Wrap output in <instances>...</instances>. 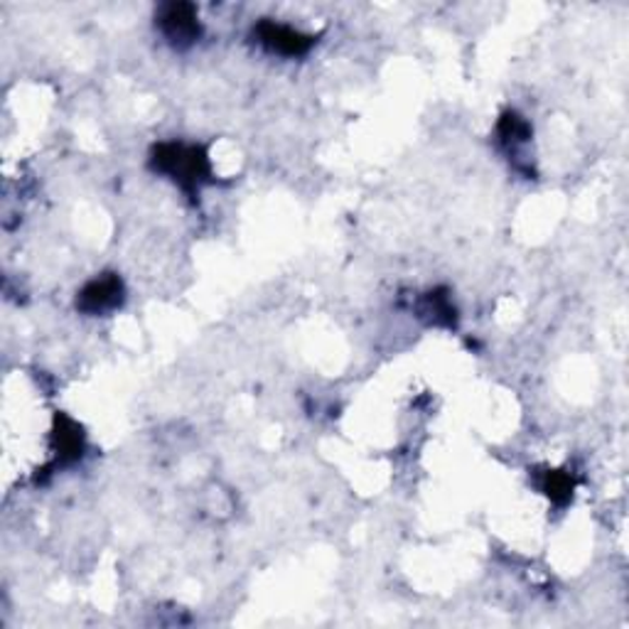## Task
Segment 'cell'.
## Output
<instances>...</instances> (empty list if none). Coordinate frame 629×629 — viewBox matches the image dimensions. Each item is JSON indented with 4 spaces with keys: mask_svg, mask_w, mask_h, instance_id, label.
<instances>
[{
    "mask_svg": "<svg viewBox=\"0 0 629 629\" xmlns=\"http://www.w3.org/2000/svg\"><path fill=\"white\" fill-rule=\"evenodd\" d=\"M496 138H500V143L506 153L516 155L521 146L529 143L531 126L527 124V118L514 114V111H506V114L500 118V124H496Z\"/></svg>",
    "mask_w": 629,
    "mask_h": 629,
    "instance_id": "6",
    "label": "cell"
},
{
    "mask_svg": "<svg viewBox=\"0 0 629 629\" xmlns=\"http://www.w3.org/2000/svg\"><path fill=\"white\" fill-rule=\"evenodd\" d=\"M124 295H126L124 280H121L116 274H103L99 278L89 280V284L81 288V293L77 298V307L87 315H103L124 303Z\"/></svg>",
    "mask_w": 629,
    "mask_h": 629,
    "instance_id": "4",
    "label": "cell"
},
{
    "mask_svg": "<svg viewBox=\"0 0 629 629\" xmlns=\"http://www.w3.org/2000/svg\"><path fill=\"white\" fill-rule=\"evenodd\" d=\"M253 37L268 52L280 54V58H303V54L310 52V47L315 45V35H305L276 21H261L253 27Z\"/></svg>",
    "mask_w": 629,
    "mask_h": 629,
    "instance_id": "3",
    "label": "cell"
},
{
    "mask_svg": "<svg viewBox=\"0 0 629 629\" xmlns=\"http://www.w3.org/2000/svg\"><path fill=\"white\" fill-rule=\"evenodd\" d=\"M150 167L171 177L190 197L200 194L204 185L212 183V163L202 146L161 143L150 153Z\"/></svg>",
    "mask_w": 629,
    "mask_h": 629,
    "instance_id": "1",
    "label": "cell"
},
{
    "mask_svg": "<svg viewBox=\"0 0 629 629\" xmlns=\"http://www.w3.org/2000/svg\"><path fill=\"white\" fill-rule=\"evenodd\" d=\"M420 313L430 317L433 325H455V307L450 305V298L445 295V290H430L424 298V305H420Z\"/></svg>",
    "mask_w": 629,
    "mask_h": 629,
    "instance_id": "8",
    "label": "cell"
},
{
    "mask_svg": "<svg viewBox=\"0 0 629 629\" xmlns=\"http://www.w3.org/2000/svg\"><path fill=\"white\" fill-rule=\"evenodd\" d=\"M84 450H87V438H84V428L77 420L70 418L67 413H58L54 416V428H52V453L54 463L52 467H67L74 465L77 460H81Z\"/></svg>",
    "mask_w": 629,
    "mask_h": 629,
    "instance_id": "5",
    "label": "cell"
},
{
    "mask_svg": "<svg viewBox=\"0 0 629 629\" xmlns=\"http://www.w3.org/2000/svg\"><path fill=\"white\" fill-rule=\"evenodd\" d=\"M158 27L165 35V40L177 50H187L192 47L202 35L200 17H197V8L190 3H167L158 13Z\"/></svg>",
    "mask_w": 629,
    "mask_h": 629,
    "instance_id": "2",
    "label": "cell"
},
{
    "mask_svg": "<svg viewBox=\"0 0 629 629\" xmlns=\"http://www.w3.org/2000/svg\"><path fill=\"white\" fill-rule=\"evenodd\" d=\"M541 492L549 496V500L556 506H566L573 500V492H576V480L566 469H546L541 475Z\"/></svg>",
    "mask_w": 629,
    "mask_h": 629,
    "instance_id": "7",
    "label": "cell"
}]
</instances>
